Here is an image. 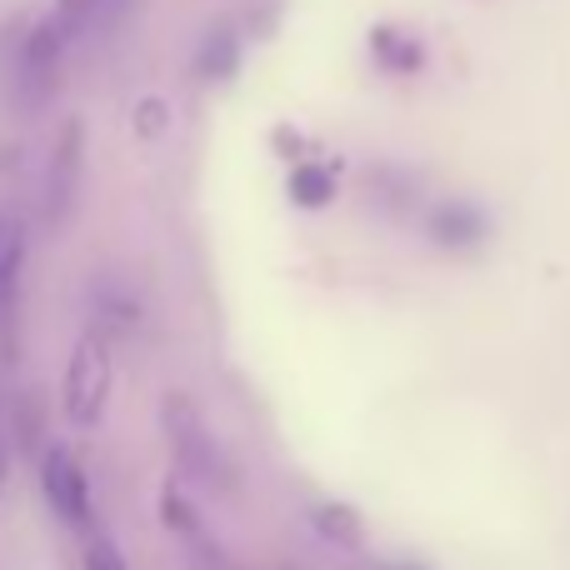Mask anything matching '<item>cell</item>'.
Segmentation results:
<instances>
[{"label":"cell","instance_id":"obj_1","mask_svg":"<svg viewBox=\"0 0 570 570\" xmlns=\"http://www.w3.org/2000/svg\"><path fill=\"white\" fill-rule=\"evenodd\" d=\"M160 425H166V441H170V451H176V461L186 465L196 481L216 485V491L236 485V471H230L226 451H220V441L210 435L206 415H200V405L190 401V395L170 391L166 401H160Z\"/></svg>","mask_w":570,"mask_h":570},{"label":"cell","instance_id":"obj_2","mask_svg":"<svg viewBox=\"0 0 570 570\" xmlns=\"http://www.w3.org/2000/svg\"><path fill=\"white\" fill-rule=\"evenodd\" d=\"M110 401V355L100 335H80V345L66 361V381H60V405L76 425H96Z\"/></svg>","mask_w":570,"mask_h":570},{"label":"cell","instance_id":"obj_3","mask_svg":"<svg viewBox=\"0 0 570 570\" xmlns=\"http://www.w3.org/2000/svg\"><path fill=\"white\" fill-rule=\"evenodd\" d=\"M80 170H86V120L70 116L56 136V150H50V166H46V196H40V216L46 226H60L76 206V190H80Z\"/></svg>","mask_w":570,"mask_h":570},{"label":"cell","instance_id":"obj_4","mask_svg":"<svg viewBox=\"0 0 570 570\" xmlns=\"http://www.w3.org/2000/svg\"><path fill=\"white\" fill-rule=\"evenodd\" d=\"M40 491H46L50 511L60 521L90 525V481L66 445H46V455H40Z\"/></svg>","mask_w":570,"mask_h":570},{"label":"cell","instance_id":"obj_5","mask_svg":"<svg viewBox=\"0 0 570 570\" xmlns=\"http://www.w3.org/2000/svg\"><path fill=\"white\" fill-rule=\"evenodd\" d=\"M70 40L56 30V20H40V26L26 30V40H20V86H26L30 106H40V100L56 90L60 80V56H66Z\"/></svg>","mask_w":570,"mask_h":570},{"label":"cell","instance_id":"obj_6","mask_svg":"<svg viewBox=\"0 0 570 570\" xmlns=\"http://www.w3.org/2000/svg\"><path fill=\"white\" fill-rule=\"evenodd\" d=\"M20 266H26V226H20V216L0 210V351L6 355H16V345H10V315H16Z\"/></svg>","mask_w":570,"mask_h":570},{"label":"cell","instance_id":"obj_7","mask_svg":"<svg viewBox=\"0 0 570 570\" xmlns=\"http://www.w3.org/2000/svg\"><path fill=\"white\" fill-rule=\"evenodd\" d=\"M160 515H166V525L180 535V541L196 546L200 556H210V561H216V541H210V531H206V521H200V511L186 501L180 481H166V485H160Z\"/></svg>","mask_w":570,"mask_h":570},{"label":"cell","instance_id":"obj_8","mask_svg":"<svg viewBox=\"0 0 570 570\" xmlns=\"http://www.w3.org/2000/svg\"><path fill=\"white\" fill-rule=\"evenodd\" d=\"M481 236H485L481 210L461 206V200H451V206H435V210H431V240H435V246H445V250H471Z\"/></svg>","mask_w":570,"mask_h":570},{"label":"cell","instance_id":"obj_9","mask_svg":"<svg viewBox=\"0 0 570 570\" xmlns=\"http://www.w3.org/2000/svg\"><path fill=\"white\" fill-rule=\"evenodd\" d=\"M311 525L321 541L331 546H345V551H355V546H365V521L351 511L345 501H321L311 505Z\"/></svg>","mask_w":570,"mask_h":570},{"label":"cell","instance_id":"obj_10","mask_svg":"<svg viewBox=\"0 0 570 570\" xmlns=\"http://www.w3.org/2000/svg\"><path fill=\"white\" fill-rule=\"evenodd\" d=\"M240 66V40L230 26H216L196 50V76L200 80H230Z\"/></svg>","mask_w":570,"mask_h":570},{"label":"cell","instance_id":"obj_11","mask_svg":"<svg viewBox=\"0 0 570 570\" xmlns=\"http://www.w3.org/2000/svg\"><path fill=\"white\" fill-rule=\"evenodd\" d=\"M331 196H335V176L325 166H295V176H291V200L295 206H311V210H321V206H331Z\"/></svg>","mask_w":570,"mask_h":570},{"label":"cell","instance_id":"obj_12","mask_svg":"<svg viewBox=\"0 0 570 570\" xmlns=\"http://www.w3.org/2000/svg\"><path fill=\"white\" fill-rule=\"evenodd\" d=\"M130 130H136V140H160L170 130V106L160 96H140L130 110Z\"/></svg>","mask_w":570,"mask_h":570},{"label":"cell","instance_id":"obj_13","mask_svg":"<svg viewBox=\"0 0 570 570\" xmlns=\"http://www.w3.org/2000/svg\"><path fill=\"white\" fill-rule=\"evenodd\" d=\"M56 30L66 40H76V36H86V26L90 20H100V0H56Z\"/></svg>","mask_w":570,"mask_h":570},{"label":"cell","instance_id":"obj_14","mask_svg":"<svg viewBox=\"0 0 570 570\" xmlns=\"http://www.w3.org/2000/svg\"><path fill=\"white\" fill-rule=\"evenodd\" d=\"M375 50L385 56V66H401V70H415V66H421V46L401 40L395 30H375Z\"/></svg>","mask_w":570,"mask_h":570},{"label":"cell","instance_id":"obj_15","mask_svg":"<svg viewBox=\"0 0 570 570\" xmlns=\"http://www.w3.org/2000/svg\"><path fill=\"white\" fill-rule=\"evenodd\" d=\"M10 421H16V445H20V451H30V445L40 441V411H36V401L16 395V401H10Z\"/></svg>","mask_w":570,"mask_h":570},{"label":"cell","instance_id":"obj_16","mask_svg":"<svg viewBox=\"0 0 570 570\" xmlns=\"http://www.w3.org/2000/svg\"><path fill=\"white\" fill-rule=\"evenodd\" d=\"M86 570H130L126 556H120V546L110 541V535H90L86 541Z\"/></svg>","mask_w":570,"mask_h":570},{"label":"cell","instance_id":"obj_17","mask_svg":"<svg viewBox=\"0 0 570 570\" xmlns=\"http://www.w3.org/2000/svg\"><path fill=\"white\" fill-rule=\"evenodd\" d=\"M6 405H0V491H6V471H10V461H6Z\"/></svg>","mask_w":570,"mask_h":570},{"label":"cell","instance_id":"obj_18","mask_svg":"<svg viewBox=\"0 0 570 570\" xmlns=\"http://www.w3.org/2000/svg\"><path fill=\"white\" fill-rule=\"evenodd\" d=\"M130 10V0H100V20H120Z\"/></svg>","mask_w":570,"mask_h":570},{"label":"cell","instance_id":"obj_19","mask_svg":"<svg viewBox=\"0 0 570 570\" xmlns=\"http://www.w3.org/2000/svg\"><path fill=\"white\" fill-rule=\"evenodd\" d=\"M405 570H415V566H405Z\"/></svg>","mask_w":570,"mask_h":570}]
</instances>
